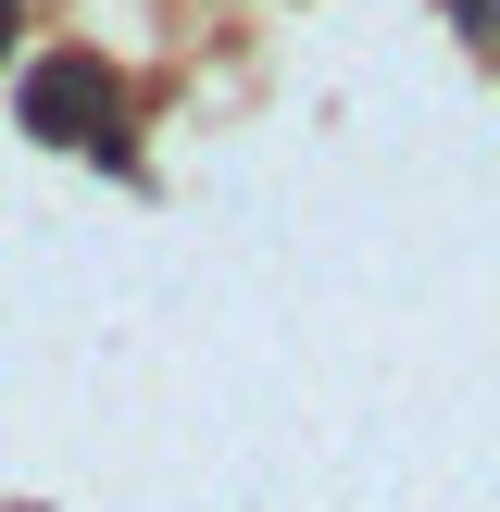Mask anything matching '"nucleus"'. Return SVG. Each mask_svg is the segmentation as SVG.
<instances>
[{
	"label": "nucleus",
	"instance_id": "obj_1",
	"mask_svg": "<svg viewBox=\"0 0 500 512\" xmlns=\"http://www.w3.org/2000/svg\"><path fill=\"white\" fill-rule=\"evenodd\" d=\"M100 113H113V75H100L88 50H50V63L25 75V125H38V138H88Z\"/></svg>",
	"mask_w": 500,
	"mask_h": 512
},
{
	"label": "nucleus",
	"instance_id": "obj_2",
	"mask_svg": "<svg viewBox=\"0 0 500 512\" xmlns=\"http://www.w3.org/2000/svg\"><path fill=\"white\" fill-rule=\"evenodd\" d=\"M0 38H13V0H0Z\"/></svg>",
	"mask_w": 500,
	"mask_h": 512
}]
</instances>
